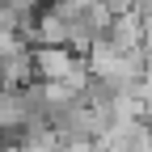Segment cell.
I'll return each instance as SVG.
<instances>
[{"instance_id":"cell-1","label":"cell","mask_w":152,"mask_h":152,"mask_svg":"<svg viewBox=\"0 0 152 152\" xmlns=\"http://www.w3.org/2000/svg\"><path fill=\"white\" fill-rule=\"evenodd\" d=\"M34 34H38V42H42V47H68V21H64L59 13H51V9L38 17Z\"/></svg>"}]
</instances>
